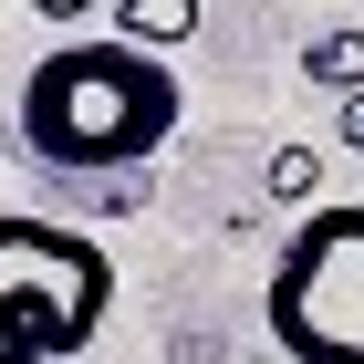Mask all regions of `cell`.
<instances>
[{
    "label": "cell",
    "mask_w": 364,
    "mask_h": 364,
    "mask_svg": "<svg viewBox=\"0 0 364 364\" xmlns=\"http://www.w3.org/2000/svg\"><path fill=\"white\" fill-rule=\"evenodd\" d=\"M177 63L105 31V42H63L21 73V146L63 177H114V167H146L156 146L177 136Z\"/></svg>",
    "instance_id": "cell-1"
},
{
    "label": "cell",
    "mask_w": 364,
    "mask_h": 364,
    "mask_svg": "<svg viewBox=\"0 0 364 364\" xmlns=\"http://www.w3.org/2000/svg\"><path fill=\"white\" fill-rule=\"evenodd\" d=\"M114 312V260L63 219H0V364H73Z\"/></svg>",
    "instance_id": "cell-2"
},
{
    "label": "cell",
    "mask_w": 364,
    "mask_h": 364,
    "mask_svg": "<svg viewBox=\"0 0 364 364\" xmlns=\"http://www.w3.org/2000/svg\"><path fill=\"white\" fill-rule=\"evenodd\" d=\"M260 323L281 364H364V198L302 208V229L271 260Z\"/></svg>",
    "instance_id": "cell-3"
},
{
    "label": "cell",
    "mask_w": 364,
    "mask_h": 364,
    "mask_svg": "<svg viewBox=\"0 0 364 364\" xmlns=\"http://www.w3.org/2000/svg\"><path fill=\"white\" fill-rule=\"evenodd\" d=\"M105 21L125 31V42H146V53H177V42L198 31V0H114Z\"/></svg>",
    "instance_id": "cell-4"
},
{
    "label": "cell",
    "mask_w": 364,
    "mask_h": 364,
    "mask_svg": "<svg viewBox=\"0 0 364 364\" xmlns=\"http://www.w3.org/2000/svg\"><path fill=\"white\" fill-rule=\"evenodd\" d=\"M302 73H312L323 94H354V84H364V31H354V21H343V31H312V42H302Z\"/></svg>",
    "instance_id": "cell-5"
},
{
    "label": "cell",
    "mask_w": 364,
    "mask_h": 364,
    "mask_svg": "<svg viewBox=\"0 0 364 364\" xmlns=\"http://www.w3.org/2000/svg\"><path fill=\"white\" fill-rule=\"evenodd\" d=\"M260 188H271L281 208H312V198H323V156H312V146H271V167H260Z\"/></svg>",
    "instance_id": "cell-6"
},
{
    "label": "cell",
    "mask_w": 364,
    "mask_h": 364,
    "mask_svg": "<svg viewBox=\"0 0 364 364\" xmlns=\"http://www.w3.org/2000/svg\"><path fill=\"white\" fill-rule=\"evenodd\" d=\"M333 146H354V156H364V84L333 94Z\"/></svg>",
    "instance_id": "cell-7"
},
{
    "label": "cell",
    "mask_w": 364,
    "mask_h": 364,
    "mask_svg": "<svg viewBox=\"0 0 364 364\" xmlns=\"http://www.w3.org/2000/svg\"><path fill=\"white\" fill-rule=\"evenodd\" d=\"M42 21H84V11H114V0H31Z\"/></svg>",
    "instance_id": "cell-8"
}]
</instances>
